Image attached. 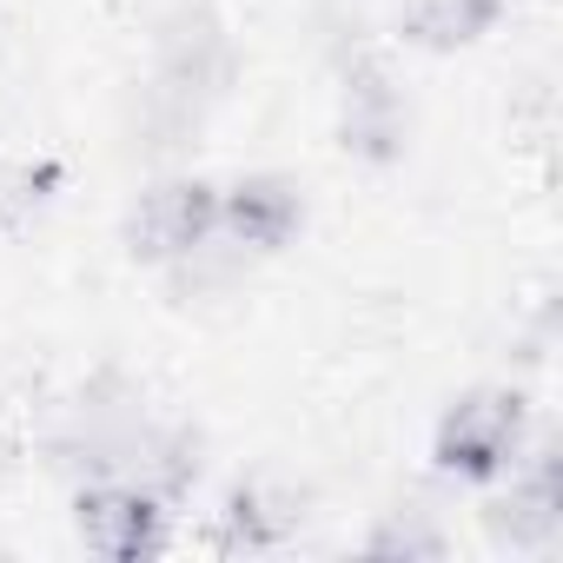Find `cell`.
<instances>
[{
  "label": "cell",
  "mask_w": 563,
  "mask_h": 563,
  "mask_svg": "<svg viewBox=\"0 0 563 563\" xmlns=\"http://www.w3.org/2000/svg\"><path fill=\"white\" fill-rule=\"evenodd\" d=\"M166 504L153 490H140L133 477H87L74 490V530L93 556L113 563H146L166 550Z\"/></svg>",
  "instance_id": "3"
},
{
  "label": "cell",
  "mask_w": 563,
  "mask_h": 563,
  "mask_svg": "<svg viewBox=\"0 0 563 563\" xmlns=\"http://www.w3.org/2000/svg\"><path fill=\"white\" fill-rule=\"evenodd\" d=\"M523 438H530V398L510 391V385H484V391H464L438 418L431 464L457 484H497V477L517 471Z\"/></svg>",
  "instance_id": "1"
},
{
  "label": "cell",
  "mask_w": 563,
  "mask_h": 563,
  "mask_svg": "<svg viewBox=\"0 0 563 563\" xmlns=\"http://www.w3.org/2000/svg\"><path fill=\"white\" fill-rule=\"evenodd\" d=\"M405 126L411 120H405V100L391 93V80H378V74H352L345 80V146L352 153L391 166L405 153Z\"/></svg>",
  "instance_id": "8"
},
{
  "label": "cell",
  "mask_w": 563,
  "mask_h": 563,
  "mask_svg": "<svg viewBox=\"0 0 563 563\" xmlns=\"http://www.w3.org/2000/svg\"><path fill=\"white\" fill-rule=\"evenodd\" d=\"M306 186L286 173H239L219 186V232L239 252H286L306 232Z\"/></svg>",
  "instance_id": "4"
},
{
  "label": "cell",
  "mask_w": 563,
  "mask_h": 563,
  "mask_svg": "<svg viewBox=\"0 0 563 563\" xmlns=\"http://www.w3.org/2000/svg\"><path fill=\"white\" fill-rule=\"evenodd\" d=\"M504 21V0H405L398 34L418 54H464Z\"/></svg>",
  "instance_id": "7"
},
{
  "label": "cell",
  "mask_w": 563,
  "mask_h": 563,
  "mask_svg": "<svg viewBox=\"0 0 563 563\" xmlns=\"http://www.w3.org/2000/svg\"><path fill=\"white\" fill-rule=\"evenodd\" d=\"M365 550L372 556H444L451 543L438 523H424V510H391L385 523L365 530Z\"/></svg>",
  "instance_id": "10"
},
{
  "label": "cell",
  "mask_w": 563,
  "mask_h": 563,
  "mask_svg": "<svg viewBox=\"0 0 563 563\" xmlns=\"http://www.w3.org/2000/svg\"><path fill=\"white\" fill-rule=\"evenodd\" d=\"M484 530L497 550H550L563 530V477H556V451L530 457L504 497L484 504Z\"/></svg>",
  "instance_id": "5"
},
{
  "label": "cell",
  "mask_w": 563,
  "mask_h": 563,
  "mask_svg": "<svg viewBox=\"0 0 563 563\" xmlns=\"http://www.w3.org/2000/svg\"><path fill=\"white\" fill-rule=\"evenodd\" d=\"M306 523V490L272 484V477H245L225 497V550H278L292 543Z\"/></svg>",
  "instance_id": "6"
},
{
  "label": "cell",
  "mask_w": 563,
  "mask_h": 563,
  "mask_svg": "<svg viewBox=\"0 0 563 563\" xmlns=\"http://www.w3.org/2000/svg\"><path fill=\"white\" fill-rule=\"evenodd\" d=\"M60 192H67V159L60 153L0 159V232H27Z\"/></svg>",
  "instance_id": "9"
},
{
  "label": "cell",
  "mask_w": 563,
  "mask_h": 563,
  "mask_svg": "<svg viewBox=\"0 0 563 563\" xmlns=\"http://www.w3.org/2000/svg\"><path fill=\"white\" fill-rule=\"evenodd\" d=\"M212 232H219V186L199 179V173L153 179V186L133 199L126 225H120L126 258H133V265H153V272L186 265L192 252L212 245Z\"/></svg>",
  "instance_id": "2"
}]
</instances>
